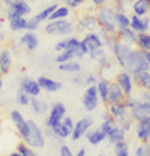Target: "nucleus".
I'll return each mask as SVG.
<instances>
[{
    "label": "nucleus",
    "mask_w": 150,
    "mask_h": 156,
    "mask_svg": "<svg viewBox=\"0 0 150 156\" xmlns=\"http://www.w3.org/2000/svg\"><path fill=\"white\" fill-rule=\"evenodd\" d=\"M135 155L137 156H150V143H141V144L135 149Z\"/></svg>",
    "instance_id": "43"
},
{
    "label": "nucleus",
    "mask_w": 150,
    "mask_h": 156,
    "mask_svg": "<svg viewBox=\"0 0 150 156\" xmlns=\"http://www.w3.org/2000/svg\"><path fill=\"white\" fill-rule=\"evenodd\" d=\"M114 14H116V9L112 6H108V5L99 6L98 11H96V17H98V23H99V32L117 38L119 27L116 26Z\"/></svg>",
    "instance_id": "1"
},
{
    "label": "nucleus",
    "mask_w": 150,
    "mask_h": 156,
    "mask_svg": "<svg viewBox=\"0 0 150 156\" xmlns=\"http://www.w3.org/2000/svg\"><path fill=\"white\" fill-rule=\"evenodd\" d=\"M144 56H146V60H147V63L150 66V51H144Z\"/></svg>",
    "instance_id": "56"
},
{
    "label": "nucleus",
    "mask_w": 150,
    "mask_h": 156,
    "mask_svg": "<svg viewBox=\"0 0 150 156\" xmlns=\"http://www.w3.org/2000/svg\"><path fill=\"white\" fill-rule=\"evenodd\" d=\"M110 84H111V81H108V80H105V78H101L99 81H98V92H99V98H101V101L104 102V104H107L108 105V93H110Z\"/></svg>",
    "instance_id": "26"
},
{
    "label": "nucleus",
    "mask_w": 150,
    "mask_h": 156,
    "mask_svg": "<svg viewBox=\"0 0 150 156\" xmlns=\"http://www.w3.org/2000/svg\"><path fill=\"white\" fill-rule=\"evenodd\" d=\"M141 98L150 102V90H141Z\"/></svg>",
    "instance_id": "53"
},
{
    "label": "nucleus",
    "mask_w": 150,
    "mask_h": 156,
    "mask_svg": "<svg viewBox=\"0 0 150 156\" xmlns=\"http://www.w3.org/2000/svg\"><path fill=\"white\" fill-rule=\"evenodd\" d=\"M2 86H3V80H2V75H0V89H2Z\"/></svg>",
    "instance_id": "59"
},
{
    "label": "nucleus",
    "mask_w": 150,
    "mask_h": 156,
    "mask_svg": "<svg viewBox=\"0 0 150 156\" xmlns=\"http://www.w3.org/2000/svg\"><path fill=\"white\" fill-rule=\"evenodd\" d=\"M110 50H111V54L114 56L116 62H117V65H119L122 69H126V68H128L129 57H131V53H132L131 45L122 42L119 38H116L114 41H112Z\"/></svg>",
    "instance_id": "3"
},
{
    "label": "nucleus",
    "mask_w": 150,
    "mask_h": 156,
    "mask_svg": "<svg viewBox=\"0 0 150 156\" xmlns=\"http://www.w3.org/2000/svg\"><path fill=\"white\" fill-rule=\"evenodd\" d=\"M137 35H138V33H137L132 27H123V29H119V30H117V38L120 39L122 42L129 44V45L137 44Z\"/></svg>",
    "instance_id": "19"
},
{
    "label": "nucleus",
    "mask_w": 150,
    "mask_h": 156,
    "mask_svg": "<svg viewBox=\"0 0 150 156\" xmlns=\"http://www.w3.org/2000/svg\"><path fill=\"white\" fill-rule=\"evenodd\" d=\"M83 107L86 111H95L98 107H99V102H101V98H99V92H98V86H87V89L84 90V95H83Z\"/></svg>",
    "instance_id": "6"
},
{
    "label": "nucleus",
    "mask_w": 150,
    "mask_h": 156,
    "mask_svg": "<svg viewBox=\"0 0 150 156\" xmlns=\"http://www.w3.org/2000/svg\"><path fill=\"white\" fill-rule=\"evenodd\" d=\"M126 95L122 90V87L119 86L117 81H112L110 84V93H108V104H119V102H125Z\"/></svg>",
    "instance_id": "16"
},
{
    "label": "nucleus",
    "mask_w": 150,
    "mask_h": 156,
    "mask_svg": "<svg viewBox=\"0 0 150 156\" xmlns=\"http://www.w3.org/2000/svg\"><path fill=\"white\" fill-rule=\"evenodd\" d=\"M38 83L41 84L42 90H45V92H48V93H56L59 90H62V87H63L60 81H56V80L48 78V77H44V75L38 78Z\"/></svg>",
    "instance_id": "17"
},
{
    "label": "nucleus",
    "mask_w": 150,
    "mask_h": 156,
    "mask_svg": "<svg viewBox=\"0 0 150 156\" xmlns=\"http://www.w3.org/2000/svg\"><path fill=\"white\" fill-rule=\"evenodd\" d=\"M30 101H32V96H30L29 93H26V92H23V90L18 89V93H17V104L21 105V107H27V105H30Z\"/></svg>",
    "instance_id": "41"
},
{
    "label": "nucleus",
    "mask_w": 150,
    "mask_h": 156,
    "mask_svg": "<svg viewBox=\"0 0 150 156\" xmlns=\"http://www.w3.org/2000/svg\"><path fill=\"white\" fill-rule=\"evenodd\" d=\"M135 136L141 143H150V116L135 123Z\"/></svg>",
    "instance_id": "11"
},
{
    "label": "nucleus",
    "mask_w": 150,
    "mask_h": 156,
    "mask_svg": "<svg viewBox=\"0 0 150 156\" xmlns=\"http://www.w3.org/2000/svg\"><path fill=\"white\" fill-rule=\"evenodd\" d=\"M57 6H59V5H56V3H53V5L47 6L45 9H42L41 12H38L36 15H35V18H36L39 23H45V21H48V20H50V17H51V14L56 11Z\"/></svg>",
    "instance_id": "35"
},
{
    "label": "nucleus",
    "mask_w": 150,
    "mask_h": 156,
    "mask_svg": "<svg viewBox=\"0 0 150 156\" xmlns=\"http://www.w3.org/2000/svg\"><path fill=\"white\" fill-rule=\"evenodd\" d=\"M62 122H63V125H65V126H68V128H69L71 131L74 129L75 123H74V120H72V117H69V116H65V117H63V120H62Z\"/></svg>",
    "instance_id": "52"
},
{
    "label": "nucleus",
    "mask_w": 150,
    "mask_h": 156,
    "mask_svg": "<svg viewBox=\"0 0 150 156\" xmlns=\"http://www.w3.org/2000/svg\"><path fill=\"white\" fill-rule=\"evenodd\" d=\"M9 9L15 11L20 17H27L32 12V6L26 2V0H14L11 5H8Z\"/></svg>",
    "instance_id": "20"
},
{
    "label": "nucleus",
    "mask_w": 150,
    "mask_h": 156,
    "mask_svg": "<svg viewBox=\"0 0 150 156\" xmlns=\"http://www.w3.org/2000/svg\"><path fill=\"white\" fill-rule=\"evenodd\" d=\"M65 2V5L68 6V8H71V9H77V8H80L86 0H63Z\"/></svg>",
    "instance_id": "47"
},
{
    "label": "nucleus",
    "mask_w": 150,
    "mask_h": 156,
    "mask_svg": "<svg viewBox=\"0 0 150 156\" xmlns=\"http://www.w3.org/2000/svg\"><path fill=\"white\" fill-rule=\"evenodd\" d=\"M89 57L92 58L93 62H101L104 57H107V53H105V50H104V47H101V48H95V50H90V53H89Z\"/></svg>",
    "instance_id": "40"
},
{
    "label": "nucleus",
    "mask_w": 150,
    "mask_h": 156,
    "mask_svg": "<svg viewBox=\"0 0 150 156\" xmlns=\"http://www.w3.org/2000/svg\"><path fill=\"white\" fill-rule=\"evenodd\" d=\"M84 24V29L87 32H96L99 29V23H98V17L96 14H86L83 18H80Z\"/></svg>",
    "instance_id": "27"
},
{
    "label": "nucleus",
    "mask_w": 150,
    "mask_h": 156,
    "mask_svg": "<svg viewBox=\"0 0 150 156\" xmlns=\"http://www.w3.org/2000/svg\"><path fill=\"white\" fill-rule=\"evenodd\" d=\"M81 41L87 45L89 50L101 48V47L105 45V44H104V39H102V36H101V33H98V32H87Z\"/></svg>",
    "instance_id": "14"
},
{
    "label": "nucleus",
    "mask_w": 150,
    "mask_h": 156,
    "mask_svg": "<svg viewBox=\"0 0 150 156\" xmlns=\"http://www.w3.org/2000/svg\"><path fill=\"white\" fill-rule=\"evenodd\" d=\"M125 138H126V131H125L123 128L117 126V125L107 134V140H108L110 144H116V143H119V141H122V140H125Z\"/></svg>",
    "instance_id": "25"
},
{
    "label": "nucleus",
    "mask_w": 150,
    "mask_h": 156,
    "mask_svg": "<svg viewBox=\"0 0 150 156\" xmlns=\"http://www.w3.org/2000/svg\"><path fill=\"white\" fill-rule=\"evenodd\" d=\"M18 89L23 90V92H26V93H29L32 98L39 96L41 92H42V87H41V84L38 83V80H32V78H29V77H24L21 80Z\"/></svg>",
    "instance_id": "12"
},
{
    "label": "nucleus",
    "mask_w": 150,
    "mask_h": 156,
    "mask_svg": "<svg viewBox=\"0 0 150 156\" xmlns=\"http://www.w3.org/2000/svg\"><path fill=\"white\" fill-rule=\"evenodd\" d=\"M131 27L137 33H144L149 32L150 29V20L149 17H138L135 14L131 15Z\"/></svg>",
    "instance_id": "15"
},
{
    "label": "nucleus",
    "mask_w": 150,
    "mask_h": 156,
    "mask_svg": "<svg viewBox=\"0 0 150 156\" xmlns=\"http://www.w3.org/2000/svg\"><path fill=\"white\" fill-rule=\"evenodd\" d=\"M29 125H30V140L27 144L33 149H44L45 147V135H44L41 126L33 120H29Z\"/></svg>",
    "instance_id": "7"
},
{
    "label": "nucleus",
    "mask_w": 150,
    "mask_h": 156,
    "mask_svg": "<svg viewBox=\"0 0 150 156\" xmlns=\"http://www.w3.org/2000/svg\"><path fill=\"white\" fill-rule=\"evenodd\" d=\"M114 126H116V123H114V122H105V120H102V123H101V129H102L105 134H108Z\"/></svg>",
    "instance_id": "48"
},
{
    "label": "nucleus",
    "mask_w": 150,
    "mask_h": 156,
    "mask_svg": "<svg viewBox=\"0 0 150 156\" xmlns=\"http://www.w3.org/2000/svg\"><path fill=\"white\" fill-rule=\"evenodd\" d=\"M114 21H116V26L119 29H123V27H131V17L126 15V12H117L114 14Z\"/></svg>",
    "instance_id": "32"
},
{
    "label": "nucleus",
    "mask_w": 150,
    "mask_h": 156,
    "mask_svg": "<svg viewBox=\"0 0 150 156\" xmlns=\"http://www.w3.org/2000/svg\"><path fill=\"white\" fill-rule=\"evenodd\" d=\"M39 26H41V23H39V21L35 18V15H33L32 18H29V21H27V30H32V32H38Z\"/></svg>",
    "instance_id": "46"
},
{
    "label": "nucleus",
    "mask_w": 150,
    "mask_h": 156,
    "mask_svg": "<svg viewBox=\"0 0 150 156\" xmlns=\"http://www.w3.org/2000/svg\"><path fill=\"white\" fill-rule=\"evenodd\" d=\"M9 116H11V120H12L14 126L18 131L20 138L23 141L29 143V140H30V125H29V120H24L23 114L20 113L18 110H12Z\"/></svg>",
    "instance_id": "5"
},
{
    "label": "nucleus",
    "mask_w": 150,
    "mask_h": 156,
    "mask_svg": "<svg viewBox=\"0 0 150 156\" xmlns=\"http://www.w3.org/2000/svg\"><path fill=\"white\" fill-rule=\"evenodd\" d=\"M126 71H129L132 75L138 74V72H143V71H150V66L147 63V60H146V56H144L143 50H140V48L138 50H132Z\"/></svg>",
    "instance_id": "4"
},
{
    "label": "nucleus",
    "mask_w": 150,
    "mask_h": 156,
    "mask_svg": "<svg viewBox=\"0 0 150 156\" xmlns=\"http://www.w3.org/2000/svg\"><path fill=\"white\" fill-rule=\"evenodd\" d=\"M66 116V107L63 102H54L50 108V114L45 119V128H51L54 123L62 122L63 117Z\"/></svg>",
    "instance_id": "9"
},
{
    "label": "nucleus",
    "mask_w": 150,
    "mask_h": 156,
    "mask_svg": "<svg viewBox=\"0 0 150 156\" xmlns=\"http://www.w3.org/2000/svg\"><path fill=\"white\" fill-rule=\"evenodd\" d=\"M17 152L20 153V156H33L35 155V149L30 147L26 141L21 140V143L17 144Z\"/></svg>",
    "instance_id": "39"
},
{
    "label": "nucleus",
    "mask_w": 150,
    "mask_h": 156,
    "mask_svg": "<svg viewBox=\"0 0 150 156\" xmlns=\"http://www.w3.org/2000/svg\"><path fill=\"white\" fill-rule=\"evenodd\" d=\"M0 51H2V50H0Z\"/></svg>",
    "instance_id": "62"
},
{
    "label": "nucleus",
    "mask_w": 150,
    "mask_h": 156,
    "mask_svg": "<svg viewBox=\"0 0 150 156\" xmlns=\"http://www.w3.org/2000/svg\"><path fill=\"white\" fill-rule=\"evenodd\" d=\"M12 66V56L9 50H2L0 51V75H6L11 71Z\"/></svg>",
    "instance_id": "23"
},
{
    "label": "nucleus",
    "mask_w": 150,
    "mask_h": 156,
    "mask_svg": "<svg viewBox=\"0 0 150 156\" xmlns=\"http://www.w3.org/2000/svg\"><path fill=\"white\" fill-rule=\"evenodd\" d=\"M123 3H126V5H132L134 3V0H122Z\"/></svg>",
    "instance_id": "58"
},
{
    "label": "nucleus",
    "mask_w": 150,
    "mask_h": 156,
    "mask_svg": "<svg viewBox=\"0 0 150 156\" xmlns=\"http://www.w3.org/2000/svg\"><path fill=\"white\" fill-rule=\"evenodd\" d=\"M2 5H3V0H0V9H2Z\"/></svg>",
    "instance_id": "61"
},
{
    "label": "nucleus",
    "mask_w": 150,
    "mask_h": 156,
    "mask_svg": "<svg viewBox=\"0 0 150 156\" xmlns=\"http://www.w3.org/2000/svg\"><path fill=\"white\" fill-rule=\"evenodd\" d=\"M80 42H81V39L75 38V36L71 35V38H68V50H72L75 53V50L80 47Z\"/></svg>",
    "instance_id": "44"
},
{
    "label": "nucleus",
    "mask_w": 150,
    "mask_h": 156,
    "mask_svg": "<svg viewBox=\"0 0 150 156\" xmlns=\"http://www.w3.org/2000/svg\"><path fill=\"white\" fill-rule=\"evenodd\" d=\"M45 33L54 35V36H71L75 32V24L68 20H53L48 21L44 27Z\"/></svg>",
    "instance_id": "2"
},
{
    "label": "nucleus",
    "mask_w": 150,
    "mask_h": 156,
    "mask_svg": "<svg viewBox=\"0 0 150 156\" xmlns=\"http://www.w3.org/2000/svg\"><path fill=\"white\" fill-rule=\"evenodd\" d=\"M93 123H95L93 117H90V116H86V117H83V119H80L75 123L74 129H72V134H71L72 141H80L83 136L86 135V132L93 126Z\"/></svg>",
    "instance_id": "8"
},
{
    "label": "nucleus",
    "mask_w": 150,
    "mask_h": 156,
    "mask_svg": "<svg viewBox=\"0 0 150 156\" xmlns=\"http://www.w3.org/2000/svg\"><path fill=\"white\" fill-rule=\"evenodd\" d=\"M112 147H114V155L116 156H129L131 155V150H129V144L125 141V140H122V141H119V143H116V144H112Z\"/></svg>",
    "instance_id": "34"
},
{
    "label": "nucleus",
    "mask_w": 150,
    "mask_h": 156,
    "mask_svg": "<svg viewBox=\"0 0 150 156\" xmlns=\"http://www.w3.org/2000/svg\"><path fill=\"white\" fill-rule=\"evenodd\" d=\"M108 111L111 113V116L114 119H119V117H123L125 114L129 113L128 107L125 102H119V104H108Z\"/></svg>",
    "instance_id": "28"
},
{
    "label": "nucleus",
    "mask_w": 150,
    "mask_h": 156,
    "mask_svg": "<svg viewBox=\"0 0 150 156\" xmlns=\"http://www.w3.org/2000/svg\"><path fill=\"white\" fill-rule=\"evenodd\" d=\"M132 116H131V111L128 113V114H125L123 117H119V119H116V125L117 126H120V128H123L126 132H129L132 128Z\"/></svg>",
    "instance_id": "37"
},
{
    "label": "nucleus",
    "mask_w": 150,
    "mask_h": 156,
    "mask_svg": "<svg viewBox=\"0 0 150 156\" xmlns=\"http://www.w3.org/2000/svg\"><path fill=\"white\" fill-rule=\"evenodd\" d=\"M137 45L143 51H150V33L149 32H144V33H138L137 35Z\"/></svg>",
    "instance_id": "36"
},
{
    "label": "nucleus",
    "mask_w": 150,
    "mask_h": 156,
    "mask_svg": "<svg viewBox=\"0 0 150 156\" xmlns=\"http://www.w3.org/2000/svg\"><path fill=\"white\" fill-rule=\"evenodd\" d=\"M51 129H53V132L56 134L57 138H60V140H66V138H69L71 134H72V131H71L68 126H65L63 122H57V123H54V125L51 126Z\"/></svg>",
    "instance_id": "29"
},
{
    "label": "nucleus",
    "mask_w": 150,
    "mask_h": 156,
    "mask_svg": "<svg viewBox=\"0 0 150 156\" xmlns=\"http://www.w3.org/2000/svg\"><path fill=\"white\" fill-rule=\"evenodd\" d=\"M134 83L141 90H150V71H143L138 74H134Z\"/></svg>",
    "instance_id": "22"
},
{
    "label": "nucleus",
    "mask_w": 150,
    "mask_h": 156,
    "mask_svg": "<svg viewBox=\"0 0 150 156\" xmlns=\"http://www.w3.org/2000/svg\"><path fill=\"white\" fill-rule=\"evenodd\" d=\"M30 107H32V111H33L36 116H42V114H45V113L48 111V104H47V101L41 99L39 96L32 98Z\"/></svg>",
    "instance_id": "24"
},
{
    "label": "nucleus",
    "mask_w": 150,
    "mask_h": 156,
    "mask_svg": "<svg viewBox=\"0 0 150 156\" xmlns=\"http://www.w3.org/2000/svg\"><path fill=\"white\" fill-rule=\"evenodd\" d=\"M3 41H5V33L0 30V42H3Z\"/></svg>",
    "instance_id": "57"
},
{
    "label": "nucleus",
    "mask_w": 150,
    "mask_h": 156,
    "mask_svg": "<svg viewBox=\"0 0 150 156\" xmlns=\"http://www.w3.org/2000/svg\"><path fill=\"white\" fill-rule=\"evenodd\" d=\"M65 50H68V38H66V39H60V41H57L56 45H54V51H56V53L65 51Z\"/></svg>",
    "instance_id": "45"
},
{
    "label": "nucleus",
    "mask_w": 150,
    "mask_h": 156,
    "mask_svg": "<svg viewBox=\"0 0 150 156\" xmlns=\"http://www.w3.org/2000/svg\"><path fill=\"white\" fill-rule=\"evenodd\" d=\"M72 83L77 84L78 87H83V86H86V77H81L80 74H77V75L72 78Z\"/></svg>",
    "instance_id": "49"
},
{
    "label": "nucleus",
    "mask_w": 150,
    "mask_h": 156,
    "mask_svg": "<svg viewBox=\"0 0 150 156\" xmlns=\"http://www.w3.org/2000/svg\"><path fill=\"white\" fill-rule=\"evenodd\" d=\"M71 15V8H68L66 5H63V6H57L56 11L51 14V17L48 21H53V20H65L68 18Z\"/></svg>",
    "instance_id": "33"
},
{
    "label": "nucleus",
    "mask_w": 150,
    "mask_h": 156,
    "mask_svg": "<svg viewBox=\"0 0 150 156\" xmlns=\"http://www.w3.org/2000/svg\"><path fill=\"white\" fill-rule=\"evenodd\" d=\"M89 53H90V50H89V48H87V45L81 41V42H80V47L75 50V58L86 57V56H89Z\"/></svg>",
    "instance_id": "42"
},
{
    "label": "nucleus",
    "mask_w": 150,
    "mask_h": 156,
    "mask_svg": "<svg viewBox=\"0 0 150 156\" xmlns=\"http://www.w3.org/2000/svg\"><path fill=\"white\" fill-rule=\"evenodd\" d=\"M132 12L138 17H147L150 12V0H134L131 5Z\"/></svg>",
    "instance_id": "21"
},
{
    "label": "nucleus",
    "mask_w": 150,
    "mask_h": 156,
    "mask_svg": "<svg viewBox=\"0 0 150 156\" xmlns=\"http://www.w3.org/2000/svg\"><path fill=\"white\" fill-rule=\"evenodd\" d=\"M27 21L26 17H17L9 21V30L11 32H26L27 30Z\"/></svg>",
    "instance_id": "30"
},
{
    "label": "nucleus",
    "mask_w": 150,
    "mask_h": 156,
    "mask_svg": "<svg viewBox=\"0 0 150 156\" xmlns=\"http://www.w3.org/2000/svg\"><path fill=\"white\" fill-rule=\"evenodd\" d=\"M98 77L95 75V74H89L87 77H86V86H93V84H98Z\"/></svg>",
    "instance_id": "51"
},
{
    "label": "nucleus",
    "mask_w": 150,
    "mask_h": 156,
    "mask_svg": "<svg viewBox=\"0 0 150 156\" xmlns=\"http://www.w3.org/2000/svg\"><path fill=\"white\" fill-rule=\"evenodd\" d=\"M86 140L89 141V144H92V146H99L102 141H105L107 140V134L101 129V128H98V129H89L87 132H86Z\"/></svg>",
    "instance_id": "18"
},
{
    "label": "nucleus",
    "mask_w": 150,
    "mask_h": 156,
    "mask_svg": "<svg viewBox=\"0 0 150 156\" xmlns=\"http://www.w3.org/2000/svg\"><path fill=\"white\" fill-rule=\"evenodd\" d=\"M2 27H3V21L0 20V30H2Z\"/></svg>",
    "instance_id": "60"
},
{
    "label": "nucleus",
    "mask_w": 150,
    "mask_h": 156,
    "mask_svg": "<svg viewBox=\"0 0 150 156\" xmlns=\"http://www.w3.org/2000/svg\"><path fill=\"white\" fill-rule=\"evenodd\" d=\"M74 58H75V53L72 50H65V51L57 53L54 62L59 65V63H65V62H69V60H74Z\"/></svg>",
    "instance_id": "38"
},
{
    "label": "nucleus",
    "mask_w": 150,
    "mask_h": 156,
    "mask_svg": "<svg viewBox=\"0 0 150 156\" xmlns=\"http://www.w3.org/2000/svg\"><path fill=\"white\" fill-rule=\"evenodd\" d=\"M59 153H60L62 156H71L72 155V150L69 149V146H66V144H60Z\"/></svg>",
    "instance_id": "50"
},
{
    "label": "nucleus",
    "mask_w": 150,
    "mask_h": 156,
    "mask_svg": "<svg viewBox=\"0 0 150 156\" xmlns=\"http://www.w3.org/2000/svg\"><path fill=\"white\" fill-rule=\"evenodd\" d=\"M92 3H93L96 8H99V6H104L107 3V0H92Z\"/></svg>",
    "instance_id": "54"
},
{
    "label": "nucleus",
    "mask_w": 150,
    "mask_h": 156,
    "mask_svg": "<svg viewBox=\"0 0 150 156\" xmlns=\"http://www.w3.org/2000/svg\"><path fill=\"white\" fill-rule=\"evenodd\" d=\"M116 81L119 83V86L122 87V90L125 92L126 96H129L134 93V89H135V83H134V77L129 71L126 69H122L117 75H116Z\"/></svg>",
    "instance_id": "10"
},
{
    "label": "nucleus",
    "mask_w": 150,
    "mask_h": 156,
    "mask_svg": "<svg viewBox=\"0 0 150 156\" xmlns=\"http://www.w3.org/2000/svg\"><path fill=\"white\" fill-rule=\"evenodd\" d=\"M20 45L21 47H26L29 51H35L38 47H39V38H38L36 32H32V30H26L21 38H20Z\"/></svg>",
    "instance_id": "13"
},
{
    "label": "nucleus",
    "mask_w": 150,
    "mask_h": 156,
    "mask_svg": "<svg viewBox=\"0 0 150 156\" xmlns=\"http://www.w3.org/2000/svg\"><path fill=\"white\" fill-rule=\"evenodd\" d=\"M77 155H78V156H86V155H87V150H86V149H80Z\"/></svg>",
    "instance_id": "55"
},
{
    "label": "nucleus",
    "mask_w": 150,
    "mask_h": 156,
    "mask_svg": "<svg viewBox=\"0 0 150 156\" xmlns=\"http://www.w3.org/2000/svg\"><path fill=\"white\" fill-rule=\"evenodd\" d=\"M59 71L68 72V74H78L81 71V63H78L75 60H69V62H65V63H59Z\"/></svg>",
    "instance_id": "31"
}]
</instances>
